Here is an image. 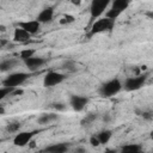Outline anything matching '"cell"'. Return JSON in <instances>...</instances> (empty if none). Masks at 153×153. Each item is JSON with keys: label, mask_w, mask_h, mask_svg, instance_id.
I'll use <instances>...</instances> for the list:
<instances>
[{"label": "cell", "mask_w": 153, "mask_h": 153, "mask_svg": "<svg viewBox=\"0 0 153 153\" xmlns=\"http://www.w3.org/2000/svg\"><path fill=\"white\" fill-rule=\"evenodd\" d=\"M122 87H123V84L120 81V79L114 78V79H110V80L103 82L99 86L98 93H99L100 97L109 98V97H112V96L117 94L122 90Z\"/></svg>", "instance_id": "cell-1"}, {"label": "cell", "mask_w": 153, "mask_h": 153, "mask_svg": "<svg viewBox=\"0 0 153 153\" xmlns=\"http://www.w3.org/2000/svg\"><path fill=\"white\" fill-rule=\"evenodd\" d=\"M114 26H115V20L114 19L108 18V17L100 18V19L93 22V24L90 29L88 37H91L93 35H97V33H102V32H110V31H112Z\"/></svg>", "instance_id": "cell-2"}, {"label": "cell", "mask_w": 153, "mask_h": 153, "mask_svg": "<svg viewBox=\"0 0 153 153\" xmlns=\"http://www.w3.org/2000/svg\"><path fill=\"white\" fill-rule=\"evenodd\" d=\"M131 0H112L110 8L106 11L105 17L116 20L130 5Z\"/></svg>", "instance_id": "cell-3"}, {"label": "cell", "mask_w": 153, "mask_h": 153, "mask_svg": "<svg viewBox=\"0 0 153 153\" xmlns=\"http://www.w3.org/2000/svg\"><path fill=\"white\" fill-rule=\"evenodd\" d=\"M147 78H148V73H142V74H139L136 76H129L126 79L123 87L126 91H129V92L137 91L146 84Z\"/></svg>", "instance_id": "cell-4"}, {"label": "cell", "mask_w": 153, "mask_h": 153, "mask_svg": "<svg viewBox=\"0 0 153 153\" xmlns=\"http://www.w3.org/2000/svg\"><path fill=\"white\" fill-rule=\"evenodd\" d=\"M29 78H30V74H29V73H25V72L11 73V74H8V75L2 80V86L17 87V86L24 84Z\"/></svg>", "instance_id": "cell-5"}, {"label": "cell", "mask_w": 153, "mask_h": 153, "mask_svg": "<svg viewBox=\"0 0 153 153\" xmlns=\"http://www.w3.org/2000/svg\"><path fill=\"white\" fill-rule=\"evenodd\" d=\"M112 0H92L90 5V14L91 19L96 20L98 19L108 8V6L111 4Z\"/></svg>", "instance_id": "cell-6"}, {"label": "cell", "mask_w": 153, "mask_h": 153, "mask_svg": "<svg viewBox=\"0 0 153 153\" xmlns=\"http://www.w3.org/2000/svg\"><path fill=\"white\" fill-rule=\"evenodd\" d=\"M66 74L63 73H60V72H55V71H51V72H48L43 79V86L44 87H53V86H56L59 84H61L62 81H65L66 79Z\"/></svg>", "instance_id": "cell-7"}, {"label": "cell", "mask_w": 153, "mask_h": 153, "mask_svg": "<svg viewBox=\"0 0 153 153\" xmlns=\"http://www.w3.org/2000/svg\"><path fill=\"white\" fill-rule=\"evenodd\" d=\"M38 133V130H31V131H20L18 134H16L14 139H13V143L14 146L18 147H24L25 145L30 143L32 137Z\"/></svg>", "instance_id": "cell-8"}, {"label": "cell", "mask_w": 153, "mask_h": 153, "mask_svg": "<svg viewBox=\"0 0 153 153\" xmlns=\"http://www.w3.org/2000/svg\"><path fill=\"white\" fill-rule=\"evenodd\" d=\"M88 103V98L80 94H73L69 98V104L74 111H82Z\"/></svg>", "instance_id": "cell-9"}, {"label": "cell", "mask_w": 153, "mask_h": 153, "mask_svg": "<svg viewBox=\"0 0 153 153\" xmlns=\"http://www.w3.org/2000/svg\"><path fill=\"white\" fill-rule=\"evenodd\" d=\"M47 63V59L44 57H39V56H32V57H29L26 60H24V65L26 66V68L30 71V72H36L38 71L43 65Z\"/></svg>", "instance_id": "cell-10"}, {"label": "cell", "mask_w": 153, "mask_h": 153, "mask_svg": "<svg viewBox=\"0 0 153 153\" xmlns=\"http://www.w3.org/2000/svg\"><path fill=\"white\" fill-rule=\"evenodd\" d=\"M18 26L24 29L25 31H27L31 35H36L41 29V23L37 19L36 20H26V22H19Z\"/></svg>", "instance_id": "cell-11"}, {"label": "cell", "mask_w": 153, "mask_h": 153, "mask_svg": "<svg viewBox=\"0 0 153 153\" xmlns=\"http://www.w3.org/2000/svg\"><path fill=\"white\" fill-rule=\"evenodd\" d=\"M54 18V7L51 6H48L45 8H43L38 16H37V20L41 23V24H45V23H50Z\"/></svg>", "instance_id": "cell-12"}, {"label": "cell", "mask_w": 153, "mask_h": 153, "mask_svg": "<svg viewBox=\"0 0 153 153\" xmlns=\"http://www.w3.org/2000/svg\"><path fill=\"white\" fill-rule=\"evenodd\" d=\"M30 36H31V33H29L27 31H25L24 29L18 26L17 29H14L13 41L17 42V43H24V42H27L30 39Z\"/></svg>", "instance_id": "cell-13"}, {"label": "cell", "mask_w": 153, "mask_h": 153, "mask_svg": "<svg viewBox=\"0 0 153 153\" xmlns=\"http://www.w3.org/2000/svg\"><path fill=\"white\" fill-rule=\"evenodd\" d=\"M68 149H69V145L67 142H59V143H53L50 146H47L43 151L50 152V153H65Z\"/></svg>", "instance_id": "cell-14"}, {"label": "cell", "mask_w": 153, "mask_h": 153, "mask_svg": "<svg viewBox=\"0 0 153 153\" xmlns=\"http://www.w3.org/2000/svg\"><path fill=\"white\" fill-rule=\"evenodd\" d=\"M59 120V115H56V114H43V115H41L39 117H38V120H37V122L39 123V124H49V123H51V122H55V121H57Z\"/></svg>", "instance_id": "cell-15"}, {"label": "cell", "mask_w": 153, "mask_h": 153, "mask_svg": "<svg viewBox=\"0 0 153 153\" xmlns=\"http://www.w3.org/2000/svg\"><path fill=\"white\" fill-rule=\"evenodd\" d=\"M17 63H18V61L16 59H6V60H2L1 63H0V71L1 72L11 71V69H13L17 66Z\"/></svg>", "instance_id": "cell-16"}, {"label": "cell", "mask_w": 153, "mask_h": 153, "mask_svg": "<svg viewBox=\"0 0 153 153\" xmlns=\"http://www.w3.org/2000/svg\"><path fill=\"white\" fill-rule=\"evenodd\" d=\"M111 136H112V131L109 130V129H104V130H102V131H99V133L97 134V137L99 139L100 145H105V143H108V142L110 141Z\"/></svg>", "instance_id": "cell-17"}, {"label": "cell", "mask_w": 153, "mask_h": 153, "mask_svg": "<svg viewBox=\"0 0 153 153\" xmlns=\"http://www.w3.org/2000/svg\"><path fill=\"white\" fill-rule=\"evenodd\" d=\"M122 152H128V153H139L142 151L141 145L139 143H127L124 146H122Z\"/></svg>", "instance_id": "cell-18"}, {"label": "cell", "mask_w": 153, "mask_h": 153, "mask_svg": "<svg viewBox=\"0 0 153 153\" xmlns=\"http://www.w3.org/2000/svg\"><path fill=\"white\" fill-rule=\"evenodd\" d=\"M35 49H31V48H26V49H23V50H20V53H19V56H20V59L24 61V60H26V59H29V57H32L33 55H35Z\"/></svg>", "instance_id": "cell-19"}, {"label": "cell", "mask_w": 153, "mask_h": 153, "mask_svg": "<svg viewBox=\"0 0 153 153\" xmlns=\"http://www.w3.org/2000/svg\"><path fill=\"white\" fill-rule=\"evenodd\" d=\"M61 68L65 69V71H67V72H74V71L76 69V65H75L74 61H72V60H67V61H65V62L62 63Z\"/></svg>", "instance_id": "cell-20"}, {"label": "cell", "mask_w": 153, "mask_h": 153, "mask_svg": "<svg viewBox=\"0 0 153 153\" xmlns=\"http://www.w3.org/2000/svg\"><path fill=\"white\" fill-rule=\"evenodd\" d=\"M136 114L146 121H152L153 120V110H149V109L148 110H142V111L136 110Z\"/></svg>", "instance_id": "cell-21"}, {"label": "cell", "mask_w": 153, "mask_h": 153, "mask_svg": "<svg viewBox=\"0 0 153 153\" xmlns=\"http://www.w3.org/2000/svg\"><path fill=\"white\" fill-rule=\"evenodd\" d=\"M16 88H17V87H12V86H2V87L0 88V99H4L6 96L12 94Z\"/></svg>", "instance_id": "cell-22"}, {"label": "cell", "mask_w": 153, "mask_h": 153, "mask_svg": "<svg viewBox=\"0 0 153 153\" xmlns=\"http://www.w3.org/2000/svg\"><path fill=\"white\" fill-rule=\"evenodd\" d=\"M98 118V114L97 112H90L88 115H86V117L84 120H81V124L82 126H86V124H90L92 123L93 121H96Z\"/></svg>", "instance_id": "cell-23"}, {"label": "cell", "mask_w": 153, "mask_h": 153, "mask_svg": "<svg viewBox=\"0 0 153 153\" xmlns=\"http://www.w3.org/2000/svg\"><path fill=\"white\" fill-rule=\"evenodd\" d=\"M20 127H22V124L19 122H11L6 126V130L8 133H17L20 129Z\"/></svg>", "instance_id": "cell-24"}, {"label": "cell", "mask_w": 153, "mask_h": 153, "mask_svg": "<svg viewBox=\"0 0 153 153\" xmlns=\"http://www.w3.org/2000/svg\"><path fill=\"white\" fill-rule=\"evenodd\" d=\"M74 20H75L74 16H72V14H65V16L60 19V24L66 25V24H71V23H73Z\"/></svg>", "instance_id": "cell-25"}, {"label": "cell", "mask_w": 153, "mask_h": 153, "mask_svg": "<svg viewBox=\"0 0 153 153\" xmlns=\"http://www.w3.org/2000/svg\"><path fill=\"white\" fill-rule=\"evenodd\" d=\"M90 143H91V146H93V147H98V146L100 145V141H99V139L97 137V135H93V136L90 137Z\"/></svg>", "instance_id": "cell-26"}, {"label": "cell", "mask_w": 153, "mask_h": 153, "mask_svg": "<svg viewBox=\"0 0 153 153\" xmlns=\"http://www.w3.org/2000/svg\"><path fill=\"white\" fill-rule=\"evenodd\" d=\"M54 109L57 111H65L66 110V105L63 103H55L54 104Z\"/></svg>", "instance_id": "cell-27"}, {"label": "cell", "mask_w": 153, "mask_h": 153, "mask_svg": "<svg viewBox=\"0 0 153 153\" xmlns=\"http://www.w3.org/2000/svg\"><path fill=\"white\" fill-rule=\"evenodd\" d=\"M68 1H71L73 5H75V6H78V5H80L81 4V0H68Z\"/></svg>", "instance_id": "cell-28"}, {"label": "cell", "mask_w": 153, "mask_h": 153, "mask_svg": "<svg viewBox=\"0 0 153 153\" xmlns=\"http://www.w3.org/2000/svg\"><path fill=\"white\" fill-rule=\"evenodd\" d=\"M103 120H104L105 122H109V120H110V117H109V115H105V116L103 117Z\"/></svg>", "instance_id": "cell-29"}, {"label": "cell", "mask_w": 153, "mask_h": 153, "mask_svg": "<svg viewBox=\"0 0 153 153\" xmlns=\"http://www.w3.org/2000/svg\"><path fill=\"white\" fill-rule=\"evenodd\" d=\"M147 16L151 17V18H153V12H147Z\"/></svg>", "instance_id": "cell-30"}, {"label": "cell", "mask_w": 153, "mask_h": 153, "mask_svg": "<svg viewBox=\"0 0 153 153\" xmlns=\"http://www.w3.org/2000/svg\"><path fill=\"white\" fill-rule=\"evenodd\" d=\"M149 136H151V139H152V140H153V130H152V131H151V133H149Z\"/></svg>", "instance_id": "cell-31"}]
</instances>
